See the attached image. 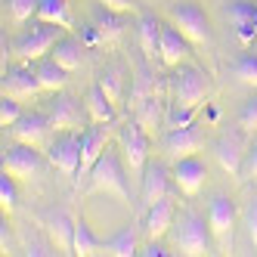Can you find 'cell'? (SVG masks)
Here are the masks:
<instances>
[{
  "label": "cell",
  "instance_id": "cell-34",
  "mask_svg": "<svg viewBox=\"0 0 257 257\" xmlns=\"http://www.w3.org/2000/svg\"><path fill=\"white\" fill-rule=\"evenodd\" d=\"M99 87H102V93L112 99L115 105L121 102V71L118 68H105L102 75H99V81H96Z\"/></svg>",
  "mask_w": 257,
  "mask_h": 257
},
{
  "label": "cell",
  "instance_id": "cell-1",
  "mask_svg": "<svg viewBox=\"0 0 257 257\" xmlns=\"http://www.w3.org/2000/svg\"><path fill=\"white\" fill-rule=\"evenodd\" d=\"M127 164L124 158L115 152V149H105L102 158L93 164L90 171V186L96 192H105V195H118L121 201H127Z\"/></svg>",
  "mask_w": 257,
  "mask_h": 257
},
{
  "label": "cell",
  "instance_id": "cell-32",
  "mask_svg": "<svg viewBox=\"0 0 257 257\" xmlns=\"http://www.w3.org/2000/svg\"><path fill=\"white\" fill-rule=\"evenodd\" d=\"M158 118H161V112H158V99H155V96H146V99L140 102L137 121L146 127V134H152L155 127H158Z\"/></svg>",
  "mask_w": 257,
  "mask_h": 257
},
{
  "label": "cell",
  "instance_id": "cell-36",
  "mask_svg": "<svg viewBox=\"0 0 257 257\" xmlns=\"http://www.w3.org/2000/svg\"><path fill=\"white\" fill-rule=\"evenodd\" d=\"M238 127H242L245 134H254L257 131V93L242 105V112H238Z\"/></svg>",
  "mask_w": 257,
  "mask_h": 257
},
{
  "label": "cell",
  "instance_id": "cell-13",
  "mask_svg": "<svg viewBox=\"0 0 257 257\" xmlns=\"http://www.w3.org/2000/svg\"><path fill=\"white\" fill-rule=\"evenodd\" d=\"M205 177H208V168L198 155H189V158H180L174 164V183L180 186L183 195H198V189L205 186Z\"/></svg>",
  "mask_w": 257,
  "mask_h": 257
},
{
  "label": "cell",
  "instance_id": "cell-6",
  "mask_svg": "<svg viewBox=\"0 0 257 257\" xmlns=\"http://www.w3.org/2000/svg\"><path fill=\"white\" fill-rule=\"evenodd\" d=\"M211 242H214V232H211V223H205L201 217L195 214H186L180 220V235H177V248L189 257H201L211 251Z\"/></svg>",
  "mask_w": 257,
  "mask_h": 257
},
{
  "label": "cell",
  "instance_id": "cell-4",
  "mask_svg": "<svg viewBox=\"0 0 257 257\" xmlns=\"http://www.w3.org/2000/svg\"><path fill=\"white\" fill-rule=\"evenodd\" d=\"M118 146H121V158L127 164V174H143L146 171V158H149V134L140 121H131L121 127L118 134Z\"/></svg>",
  "mask_w": 257,
  "mask_h": 257
},
{
  "label": "cell",
  "instance_id": "cell-39",
  "mask_svg": "<svg viewBox=\"0 0 257 257\" xmlns=\"http://www.w3.org/2000/svg\"><path fill=\"white\" fill-rule=\"evenodd\" d=\"M105 10H115V13H131L134 10V0H99Z\"/></svg>",
  "mask_w": 257,
  "mask_h": 257
},
{
  "label": "cell",
  "instance_id": "cell-15",
  "mask_svg": "<svg viewBox=\"0 0 257 257\" xmlns=\"http://www.w3.org/2000/svg\"><path fill=\"white\" fill-rule=\"evenodd\" d=\"M164 152H168V158L180 161V158H189V155H198L201 152V137L192 124L186 127H174V134H168V140H164Z\"/></svg>",
  "mask_w": 257,
  "mask_h": 257
},
{
  "label": "cell",
  "instance_id": "cell-27",
  "mask_svg": "<svg viewBox=\"0 0 257 257\" xmlns=\"http://www.w3.org/2000/svg\"><path fill=\"white\" fill-rule=\"evenodd\" d=\"M38 22H50L59 28H71V13L65 0H41L38 7Z\"/></svg>",
  "mask_w": 257,
  "mask_h": 257
},
{
  "label": "cell",
  "instance_id": "cell-19",
  "mask_svg": "<svg viewBox=\"0 0 257 257\" xmlns=\"http://www.w3.org/2000/svg\"><path fill=\"white\" fill-rule=\"evenodd\" d=\"M229 22H232L235 34L245 44L257 41V7L254 4H248V0H235V4L229 7Z\"/></svg>",
  "mask_w": 257,
  "mask_h": 257
},
{
  "label": "cell",
  "instance_id": "cell-17",
  "mask_svg": "<svg viewBox=\"0 0 257 257\" xmlns=\"http://www.w3.org/2000/svg\"><path fill=\"white\" fill-rule=\"evenodd\" d=\"M41 81L31 68H10L4 75V93L7 96H16V99H31L41 93Z\"/></svg>",
  "mask_w": 257,
  "mask_h": 257
},
{
  "label": "cell",
  "instance_id": "cell-38",
  "mask_svg": "<svg viewBox=\"0 0 257 257\" xmlns=\"http://www.w3.org/2000/svg\"><path fill=\"white\" fill-rule=\"evenodd\" d=\"M245 180H257V140L248 146V155H245V168H242Z\"/></svg>",
  "mask_w": 257,
  "mask_h": 257
},
{
  "label": "cell",
  "instance_id": "cell-29",
  "mask_svg": "<svg viewBox=\"0 0 257 257\" xmlns=\"http://www.w3.org/2000/svg\"><path fill=\"white\" fill-rule=\"evenodd\" d=\"M108 254H115V257H131V254H137V232L131 226H124L121 232H115L112 238H108Z\"/></svg>",
  "mask_w": 257,
  "mask_h": 257
},
{
  "label": "cell",
  "instance_id": "cell-16",
  "mask_svg": "<svg viewBox=\"0 0 257 257\" xmlns=\"http://www.w3.org/2000/svg\"><path fill=\"white\" fill-rule=\"evenodd\" d=\"M161 198H168V171H164V164H146L140 201H143V208H152Z\"/></svg>",
  "mask_w": 257,
  "mask_h": 257
},
{
  "label": "cell",
  "instance_id": "cell-25",
  "mask_svg": "<svg viewBox=\"0 0 257 257\" xmlns=\"http://www.w3.org/2000/svg\"><path fill=\"white\" fill-rule=\"evenodd\" d=\"M50 56L56 59L62 68H68V71H78V68H81V62H84V44H81L78 38H59Z\"/></svg>",
  "mask_w": 257,
  "mask_h": 257
},
{
  "label": "cell",
  "instance_id": "cell-22",
  "mask_svg": "<svg viewBox=\"0 0 257 257\" xmlns=\"http://www.w3.org/2000/svg\"><path fill=\"white\" fill-rule=\"evenodd\" d=\"M108 251V242H99V238L93 235V229L87 226L84 214L75 217V245H71V254L78 257H90V254H102Z\"/></svg>",
  "mask_w": 257,
  "mask_h": 257
},
{
  "label": "cell",
  "instance_id": "cell-14",
  "mask_svg": "<svg viewBox=\"0 0 257 257\" xmlns=\"http://www.w3.org/2000/svg\"><path fill=\"white\" fill-rule=\"evenodd\" d=\"M192 53V41L183 34L174 22L171 25H161V62L168 65V68H177L183 59H186Z\"/></svg>",
  "mask_w": 257,
  "mask_h": 257
},
{
  "label": "cell",
  "instance_id": "cell-7",
  "mask_svg": "<svg viewBox=\"0 0 257 257\" xmlns=\"http://www.w3.org/2000/svg\"><path fill=\"white\" fill-rule=\"evenodd\" d=\"M108 137H112V127L108 124H96L87 127V131L81 134V171H78V183L84 177H90V171H93V164L102 158V152L108 149Z\"/></svg>",
  "mask_w": 257,
  "mask_h": 257
},
{
  "label": "cell",
  "instance_id": "cell-2",
  "mask_svg": "<svg viewBox=\"0 0 257 257\" xmlns=\"http://www.w3.org/2000/svg\"><path fill=\"white\" fill-rule=\"evenodd\" d=\"M168 19L186 34L192 44H208L211 41V22H208L205 10L198 4H192V0H177V4H171Z\"/></svg>",
  "mask_w": 257,
  "mask_h": 257
},
{
  "label": "cell",
  "instance_id": "cell-11",
  "mask_svg": "<svg viewBox=\"0 0 257 257\" xmlns=\"http://www.w3.org/2000/svg\"><path fill=\"white\" fill-rule=\"evenodd\" d=\"M235 201L229 195H217L211 201V208H208V223H211V232L220 245H229L232 242V229H235Z\"/></svg>",
  "mask_w": 257,
  "mask_h": 257
},
{
  "label": "cell",
  "instance_id": "cell-21",
  "mask_svg": "<svg viewBox=\"0 0 257 257\" xmlns=\"http://www.w3.org/2000/svg\"><path fill=\"white\" fill-rule=\"evenodd\" d=\"M44 223H47L53 245L59 251H71V245H75V217H68L65 211H56V214H50Z\"/></svg>",
  "mask_w": 257,
  "mask_h": 257
},
{
  "label": "cell",
  "instance_id": "cell-5",
  "mask_svg": "<svg viewBox=\"0 0 257 257\" xmlns=\"http://www.w3.org/2000/svg\"><path fill=\"white\" fill-rule=\"evenodd\" d=\"M59 25H50V22H41L38 28H31V34H25V38L16 44V56H19L22 62H41L47 53H53V47H56V41L62 38Z\"/></svg>",
  "mask_w": 257,
  "mask_h": 257
},
{
  "label": "cell",
  "instance_id": "cell-37",
  "mask_svg": "<svg viewBox=\"0 0 257 257\" xmlns=\"http://www.w3.org/2000/svg\"><path fill=\"white\" fill-rule=\"evenodd\" d=\"M245 226H248V238L254 245V254H257V201H251L248 211H245Z\"/></svg>",
  "mask_w": 257,
  "mask_h": 257
},
{
  "label": "cell",
  "instance_id": "cell-18",
  "mask_svg": "<svg viewBox=\"0 0 257 257\" xmlns=\"http://www.w3.org/2000/svg\"><path fill=\"white\" fill-rule=\"evenodd\" d=\"M50 121H53V131H56V134L78 131V127H81V105H78V99L56 96V99H53V108H50Z\"/></svg>",
  "mask_w": 257,
  "mask_h": 257
},
{
  "label": "cell",
  "instance_id": "cell-40",
  "mask_svg": "<svg viewBox=\"0 0 257 257\" xmlns=\"http://www.w3.org/2000/svg\"><path fill=\"white\" fill-rule=\"evenodd\" d=\"M0 251L4 254L13 251V238H10V229H7V220H4V232H0Z\"/></svg>",
  "mask_w": 257,
  "mask_h": 257
},
{
  "label": "cell",
  "instance_id": "cell-28",
  "mask_svg": "<svg viewBox=\"0 0 257 257\" xmlns=\"http://www.w3.org/2000/svg\"><path fill=\"white\" fill-rule=\"evenodd\" d=\"M124 13H115V10H99L96 13V31L102 34V41L105 44H112L121 38V31H124V19H121Z\"/></svg>",
  "mask_w": 257,
  "mask_h": 257
},
{
  "label": "cell",
  "instance_id": "cell-35",
  "mask_svg": "<svg viewBox=\"0 0 257 257\" xmlns=\"http://www.w3.org/2000/svg\"><path fill=\"white\" fill-rule=\"evenodd\" d=\"M19 118H22V112H19V99L4 93V99H0V127H13Z\"/></svg>",
  "mask_w": 257,
  "mask_h": 257
},
{
  "label": "cell",
  "instance_id": "cell-30",
  "mask_svg": "<svg viewBox=\"0 0 257 257\" xmlns=\"http://www.w3.org/2000/svg\"><path fill=\"white\" fill-rule=\"evenodd\" d=\"M16 177H10L4 171V177H0V208H4V214H13L16 205H19V189H16Z\"/></svg>",
  "mask_w": 257,
  "mask_h": 257
},
{
  "label": "cell",
  "instance_id": "cell-23",
  "mask_svg": "<svg viewBox=\"0 0 257 257\" xmlns=\"http://www.w3.org/2000/svg\"><path fill=\"white\" fill-rule=\"evenodd\" d=\"M140 50L146 59L161 56V22L155 16H140Z\"/></svg>",
  "mask_w": 257,
  "mask_h": 257
},
{
  "label": "cell",
  "instance_id": "cell-41",
  "mask_svg": "<svg viewBox=\"0 0 257 257\" xmlns=\"http://www.w3.org/2000/svg\"><path fill=\"white\" fill-rule=\"evenodd\" d=\"M143 254H146V257H161V254H164V251H161V248H158V245H155V242H152V245H149V248H146V251H143Z\"/></svg>",
  "mask_w": 257,
  "mask_h": 257
},
{
  "label": "cell",
  "instance_id": "cell-33",
  "mask_svg": "<svg viewBox=\"0 0 257 257\" xmlns=\"http://www.w3.org/2000/svg\"><path fill=\"white\" fill-rule=\"evenodd\" d=\"M235 78L242 81V84H248V87H257V56L254 53H245V56H238V62H235Z\"/></svg>",
  "mask_w": 257,
  "mask_h": 257
},
{
  "label": "cell",
  "instance_id": "cell-9",
  "mask_svg": "<svg viewBox=\"0 0 257 257\" xmlns=\"http://www.w3.org/2000/svg\"><path fill=\"white\" fill-rule=\"evenodd\" d=\"M81 137H75V131L62 134L59 140L50 143V161L65 174V177H78L81 171Z\"/></svg>",
  "mask_w": 257,
  "mask_h": 257
},
{
  "label": "cell",
  "instance_id": "cell-24",
  "mask_svg": "<svg viewBox=\"0 0 257 257\" xmlns=\"http://www.w3.org/2000/svg\"><path fill=\"white\" fill-rule=\"evenodd\" d=\"M34 75H38V81H41V87L44 90H50V93H56V90H62L65 87V81H68V75L71 71L68 68H62L56 59H41L38 65H34Z\"/></svg>",
  "mask_w": 257,
  "mask_h": 257
},
{
  "label": "cell",
  "instance_id": "cell-12",
  "mask_svg": "<svg viewBox=\"0 0 257 257\" xmlns=\"http://www.w3.org/2000/svg\"><path fill=\"white\" fill-rule=\"evenodd\" d=\"M50 131H53L50 115H22L13 124V140L25 143V146H34V149H44L47 140H50Z\"/></svg>",
  "mask_w": 257,
  "mask_h": 257
},
{
  "label": "cell",
  "instance_id": "cell-31",
  "mask_svg": "<svg viewBox=\"0 0 257 257\" xmlns=\"http://www.w3.org/2000/svg\"><path fill=\"white\" fill-rule=\"evenodd\" d=\"M38 7H41V0H7L10 19H13L16 25H22V22L31 19V16H38Z\"/></svg>",
  "mask_w": 257,
  "mask_h": 257
},
{
  "label": "cell",
  "instance_id": "cell-3",
  "mask_svg": "<svg viewBox=\"0 0 257 257\" xmlns=\"http://www.w3.org/2000/svg\"><path fill=\"white\" fill-rule=\"evenodd\" d=\"M208 96V78L201 68H192V65H183L174 78V102L183 112H195V108L205 102Z\"/></svg>",
  "mask_w": 257,
  "mask_h": 257
},
{
  "label": "cell",
  "instance_id": "cell-20",
  "mask_svg": "<svg viewBox=\"0 0 257 257\" xmlns=\"http://www.w3.org/2000/svg\"><path fill=\"white\" fill-rule=\"evenodd\" d=\"M174 217H177V205L171 198H161L158 205L149 208V217H146V235L158 242L161 235H168V229L174 226Z\"/></svg>",
  "mask_w": 257,
  "mask_h": 257
},
{
  "label": "cell",
  "instance_id": "cell-26",
  "mask_svg": "<svg viewBox=\"0 0 257 257\" xmlns=\"http://www.w3.org/2000/svg\"><path fill=\"white\" fill-rule=\"evenodd\" d=\"M87 112H90V121H96V124H112L115 121V102L102 93L99 84H93L90 93H87Z\"/></svg>",
  "mask_w": 257,
  "mask_h": 257
},
{
  "label": "cell",
  "instance_id": "cell-8",
  "mask_svg": "<svg viewBox=\"0 0 257 257\" xmlns=\"http://www.w3.org/2000/svg\"><path fill=\"white\" fill-rule=\"evenodd\" d=\"M245 155H248V146H245V131H229L217 140V161L223 164V171L232 177H242L245 168Z\"/></svg>",
  "mask_w": 257,
  "mask_h": 257
},
{
  "label": "cell",
  "instance_id": "cell-10",
  "mask_svg": "<svg viewBox=\"0 0 257 257\" xmlns=\"http://www.w3.org/2000/svg\"><path fill=\"white\" fill-rule=\"evenodd\" d=\"M4 171L16 180H31L38 177L41 171V149H34V146H13V149L4 152Z\"/></svg>",
  "mask_w": 257,
  "mask_h": 257
}]
</instances>
